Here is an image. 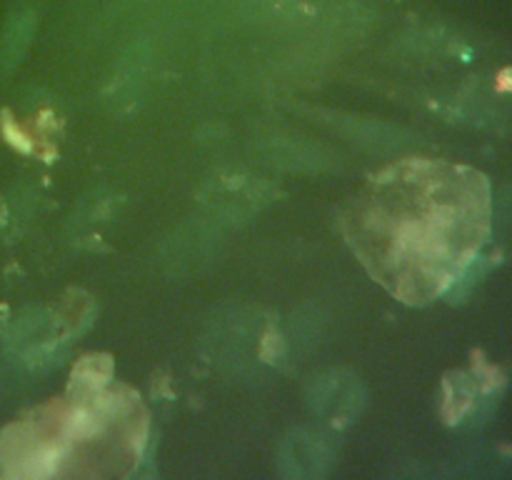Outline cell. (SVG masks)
I'll return each mask as SVG.
<instances>
[{
    "instance_id": "6da1fadb",
    "label": "cell",
    "mask_w": 512,
    "mask_h": 480,
    "mask_svg": "<svg viewBox=\"0 0 512 480\" xmlns=\"http://www.w3.org/2000/svg\"><path fill=\"white\" fill-rule=\"evenodd\" d=\"M350 245L405 303H425L460 278L488 233V185L473 170L410 160L355 198Z\"/></svg>"
},
{
    "instance_id": "7a4b0ae2",
    "label": "cell",
    "mask_w": 512,
    "mask_h": 480,
    "mask_svg": "<svg viewBox=\"0 0 512 480\" xmlns=\"http://www.w3.org/2000/svg\"><path fill=\"white\" fill-rule=\"evenodd\" d=\"M338 443L323 428H295L280 440L278 473L288 480H320L333 470Z\"/></svg>"
},
{
    "instance_id": "8992f818",
    "label": "cell",
    "mask_w": 512,
    "mask_h": 480,
    "mask_svg": "<svg viewBox=\"0 0 512 480\" xmlns=\"http://www.w3.org/2000/svg\"><path fill=\"white\" fill-rule=\"evenodd\" d=\"M335 125H340L343 130H348L358 143H368L370 148H380V145H388L395 148L400 140H395L400 135L398 128H388V125L373 123V120H335Z\"/></svg>"
},
{
    "instance_id": "3957f363",
    "label": "cell",
    "mask_w": 512,
    "mask_h": 480,
    "mask_svg": "<svg viewBox=\"0 0 512 480\" xmlns=\"http://www.w3.org/2000/svg\"><path fill=\"white\" fill-rule=\"evenodd\" d=\"M60 320L50 310L33 308L10 320L5 330V343L20 355L30 368H48L58 363L63 353V338L58 335Z\"/></svg>"
},
{
    "instance_id": "5b68a950",
    "label": "cell",
    "mask_w": 512,
    "mask_h": 480,
    "mask_svg": "<svg viewBox=\"0 0 512 480\" xmlns=\"http://www.w3.org/2000/svg\"><path fill=\"white\" fill-rule=\"evenodd\" d=\"M38 30V15L33 8H18L8 15L3 25V35H0V70L10 73L15 65L23 60L28 53L30 43Z\"/></svg>"
},
{
    "instance_id": "277c9868",
    "label": "cell",
    "mask_w": 512,
    "mask_h": 480,
    "mask_svg": "<svg viewBox=\"0 0 512 480\" xmlns=\"http://www.w3.org/2000/svg\"><path fill=\"white\" fill-rule=\"evenodd\" d=\"M308 405L313 415L333 428H348L365 408V388L348 370H328L308 385Z\"/></svg>"
}]
</instances>
